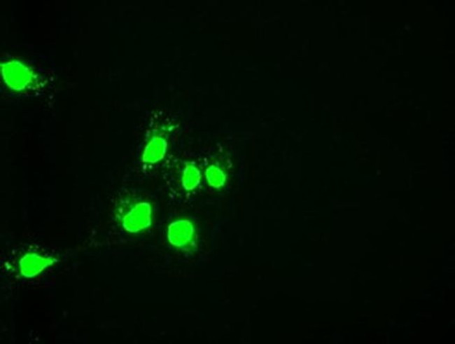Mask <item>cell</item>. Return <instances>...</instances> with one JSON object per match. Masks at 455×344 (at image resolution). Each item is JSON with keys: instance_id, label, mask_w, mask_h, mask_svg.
I'll return each instance as SVG.
<instances>
[{"instance_id": "1", "label": "cell", "mask_w": 455, "mask_h": 344, "mask_svg": "<svg viewBox=\"0 0 455 344\" xmlns=\"http://www.w3.org/2000/svg\"><path fill=\"white\" fill-rule=\"evenodd\" d=\"M162 177L169 187L188 193L199 186L202 174L194 162L184 160L167 163L162 170Z\"/></svg>"}, {"instance_id": "2", "label": "cell", "mask_w": 455, "mask_h": 344, "mask_svg": "<svg viewBox=\"0 0 455 344\" xmlns=\"http://www.w3.org/2000/svg\"><path fill=\"white\" fill-rule=\"evenodd\" d=\"M141 154V170L144 174L153 173L164 159L168 149L166 129L163 127L153 128Z\"/></svg>"}, {"instance_id": "3", "label": "cell", "mask_w": 455, "mask_h": 344, "mask_svg": "<svg viewBox=\"0 0 455 344\" xmlns=\"http://www.w3.org/2000/svg\"><path fill=\"white\" fill-rule=\"evenodd\" d=\"M119 220L124 231L137 233L148 228L152 223V207L149 202L139 200L125 206Z\"/></svg>"}, {"instance_id": "4", "label": "cell", "mask_w": 455, "mask_h": 344, "mask_svg": "<svg viewBox=\"0 0 455 344\" xmlns=\"http://www.w3.org/2000/svg\"><path fill=\"white\" fill-rule=\"evenodd\" d=\"M1 68L6 84L15 90H24L32 81L33 76L31 71L18 60L1 63Z\"/></svg>"}, {"instance_id": "5", "label": "cell", "mask_w": 455, "mask_h": 344, "mask_svg": "<svg viewBox=\"0 0 455 344\" xmlns=\"http://www.w3.org/2000/svg\"><path fill=\"white\" fill-rule=\"evenodd\" d=\"M55 261L56 259L52 256H44L35 251H28L20 259V272L24 277H34Z\"/></svg>"}, {"instance_id": "6", "label": "cell", "mask_w": 455, "mask_h": 344, "mask_svg": "<svg viewBox=\"0 0 455 344\" xmlns=\"http://www.w3.org/2000/svg\"><path fill=\"white\" fill-rule=\"evenodd\" d=\"M194 233L193 225L189 220L178 219L169 225L167 239L172 245L183 248L192 240Z\"/></svg>"}, {"instance_id": "7", "label": "cell", "mask_w": 455, "mask_h": 344, "mask_svg": "<svg viewBox=\"0 0 455 344\" xmlns=\"http://www.w3.org/2000/svg\"><path fill=\"white\" fill-rule=\"evenodd\" d=\"M204 175L209 185L216 188L223 186L226 181L225 172L214 164L210 165L206 168Z\"/></svg>"}]
</instances>
